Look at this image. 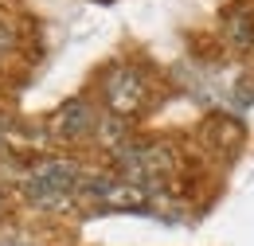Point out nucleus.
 I'll list each match as a JSON object with an SVG mask.
<instances>
[{"label":"nucleus","instance_id":"obj_1","mask_svg":"<svg viewBox=\"0 0 254 246\" xmlns=\"http://www.w3.org/2000/svg\"><path fill=\"white\" fill-rule=\"evenodd\" d=\"M82 176L86 172L74 160H66V156H43V160H35V164L24 168L20 195H24V203H32L35 211L55 215V211H66L74 203Z\"/></svg>","mask_w":254,"mask_h":246},{"label":"nucleus","instance_id":"obj_2","mask_svg":"<svg viewBox=\"0 0 254 246\" xmlns=\"http://www.w3.org/2000/svg\"><path fill=\"white\" fill-rule=\"evenodd\" d=\"M114 160L122 168V180L141 184L149 191H157V180H164L172 172V153L164 145H157V141H126L114 153Z\"/></svg>","mask_w":254,"mask_h":246},{"label":"nucleus","instance_id":"obj_3","mask_svg":"<svg viewBox=\"0 0 254 246\" xmlns=\"http://www.w3.org/2000/svg\"><path fill=\"white\" fill-rule=\"evenodd\" d=\"M145 94H149V82H145L141 70H133V66H114V70H106V78H102V98H106V106H110L114 118L137 114V110L145 106Z\"/></svg>","mask_w":254,"mask_h":246},{"label":"nucleus","instance_id":"obj_4","mask_svg":"<svg viewBox=\"0 0 254 246\" xmlns=\"http://www.w3.org/2000/svg\"><path fill=\"white\" fill-rule=\"evenodd\" d=\"M98 122H102V114H98L94 106L86 98H74V102H66L63 110H55L51 133L59 141H82V137H94L98 133Z\"/></svg>","mask_w":254,"mask_h":246},{"label":"nucleus","instance_id":"obj_5","mask_svg":"<svg viewBox=\"0 0 254 246\" xmlns=\"http://www.w3.org/2000/svg\"><path fill=\"white\" fill-rule=\"evenodd\" d=\"M227 39L235 47H254V16L251 12H231L227 16Z\"/></svg>","mask_w":254,"mask_h":246},{"label":"nucleus","instance_id":"obj_6","mask_svg":"<svg viewBox=\"0 0 254 246\" xmlns=\"http://www.w3.org/2000/svg\"><path fill=\"white\" fill-rule=\"evenodd\" d=\"M0 246H35V239L28 235V231L12 227V231H0Z\"/></svg>","mask_w":254,"mask_h":246}]
</instances>
